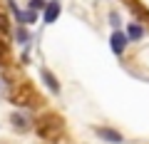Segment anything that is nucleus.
I'll use <instances>...</instances> for the list:
<instances>
[{
	"label": "nucleus",
	"instance_id": "f257e3e1",
	"mask_svg": "<svg viewBox=\"0 0 149 144\" xmlns=\"http://www.w3.org/2000/svg\"><path fill=\"white\" fill-rule=\"evenodd\" d=\"M62 119L57 117V114H45V117L37 119V134L42 139H60V134H62Z\"/></svg>",
	"mask_w": 149,
	"mask_h": 144
},
{
	"label": "nucleus",
	"instance_id": "6e6552de",
	"mask_svg": "<svg viewBox=\"0 0 149 144\" xmlns=\"http://www.w3.org/2000/svg\"><path fill=\"white\" fill-rule=\"evenodd\" d=\"M30 5H32V8H42V5H45V3H42V0H32Z\"/></svg>",
	"mask_w": 149,
	"mask_h": 144
},
{
	"label": "nucleus",
	"instance_id": "1a4fd4ad",
	"mask_svg": "<svg viewBox=\"0 0 149 144\" xmlns=\"http://www.w3.org/2000/svg\"><path fill=\"white\" fill-rule=\"evenodd\" d=\"M3 52H5V45L0 42V62H3Z\"/></svg>",
	"mask_w": 149,
	"mask_h": 144
},
{
	"label": "nucleus",
	"instance_id": "39448f33",
	"mask_svg": "<svg viewBox=\"0 0 149 144\" xmlns=\"http://www.w3.org/2000/svg\"><path fill=\"white\" fill-rule=\"evenodd\" d=\"M100 137L102 139H109V142H114V144L122 142V134H117L114 129H100Z\"/></svg>",
	"mask_w": 149,
	"mask_h": 144
},
{
	"label": "nucleus",
	"instance_id": "0eeeda50",
	"mask_svg": "<svg viewBox=\"0 0 149 144\" xmlns=\"http://www.w3.org/2000/svg\"><path fill=\"white\" fill-rule=\"evenodd\" d=\"M127 32H129V38H132V40H139L144 30H142L139 25H129V27H127Z\"/></svg>",
	"mask_w": 149,
	"mask_h": 144
},
{
	"label": "nucleus",
	"instance_id": "7ed1b4c3",
	"mask_svg": "<svg viewBox=\"0 0 149 144\" xmlns=\"http://www.w3.org/2000/svg\"><path fill=\"white\" fill-rule=\"evenodd\" d=\"M60 15V5L57 3H50V5H45V20L47 22H55Z\"/></svg>",
	"mask_w": 149,
	"mask_h": 144
},
{
	"label": "nucleus",
	"instance_id": "423d86ee",
	"mask_svg": "<svg viewBox=\"0 0 149 144\" xmlns=\"http://www.w3.org/2000/svg\"><path fill=\"white\" fill-rule=\"evenodd\" d=\"M8 32H10V20H8L5 13L0 10V38H5Z\"/></svg>",
	"mask_w": 149,
	"mask_h": 144
},
{
	"label": "nucleus",
	"instance_id": "20e7f679",
	"mask_svg": "<svg viewBox=\"0 0 149 144\" xmlns=\"http://www.w3.org/2000/svg\"><path fill=\"white\" fill-rule=\"evenodd\" d=\"M42 80H45V85H50V90H52V92H60V82L52 77L50 70H42Z\"/></svg>",
	"mask_w": 149,
	"mask_h": 144
},
{
	"label": "nucleus",
	"instance_id": "f03ea898",
	"mask_svg": "<svg viewBox=\"0 0 149 144\" xmlns=\"http://www.w3.org/2000/svg\"><path fill=\"white\" fill-rule=\"evenodd\" d=\"M112 50H114V55H122L124 52V45H127V35L124 32H112Z\"/></svg>",
	"mask_w": 149,
	"mask_h": 144
}]
</instances>
